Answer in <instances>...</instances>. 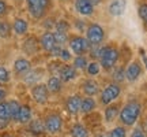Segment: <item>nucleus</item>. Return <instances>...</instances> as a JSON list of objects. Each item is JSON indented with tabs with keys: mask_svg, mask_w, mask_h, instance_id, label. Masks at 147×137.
I'll use <instances>...</instances> for the list:
<instances>
[{
	"mask_svg": "<svg viewBox=\"0 0 147 137\" xmlns=\"http://www.w3.org/2000/svg\"><path fill=\"white\" fill-rule=\"evenodd\" d=\"M142 114V104L138 100H129L123 105L119 114V121L123 126H134Z\"/></svg>",
	"mask_w": 147,
	"mask_h": 137,
	"instance_id": "f257e3e1",
	"label": "nucleus"
},
{
	"mask_svg": "<svg viewBox=\"0 0 147 137\" xmlns=\"http://www.w3.org/2000/svg\"><path fill=\"white\" fill-rule=\"evenodd\" d=\"M119 58H120V51L116 47H113V45L101 47L98 62L104 70H112L113 67H116Z\"/></svg>",
	"mask_w": 147,
	"mask_h": 137,
	"instance_id": "f03ea898",
	"label": "nucleus"
},
{
	"mask_svg": "<svg viewBox=\"0 0 147 137\" xmlns=\"http://www.w3.org/2000/svg\"><path fill=\"white\" fill-rule=\"evenodd\" d=\"M121 95V86L116 82H110L100 92V101L102 105H109L116 101Z\"/></svg>",
	"mask_w": 147,
	"mask_h": 137,
	"instance_id": "7ed1b4c3",
	"label": "nucleus"
},
{
	"mask_svg": "<svg viewBox=\"0 0 147 137\" xmlns=\"http://www.w3.org/2000/svg\"><path fill=\"white\" fill-rule=\"evenodd\" d=\"M44 125H45V132L49 134H57L63 130V116L57 114V112H51L45 116L44 119Z\"/></svg>",
	"mask_w": 147,
	"mask_h": 137,
	"instance_id": "20e7f679",
	"label": "nucleus"
},
{
	"mask_svg": "<svg viewBox=\"0 0 147 137\" xmlns=\"http://www.w3.org/2000/svg\"><path fill=\"white\" fill-rule=\"evenodd\" d=\"M86 40L90 45H101L105 40V30L98 23H91L86 29Z\"/></svg>",
	"mask_w": 147,
	"mask_h": 137,
	"instance_id": "39448f33",
	"label": "nucleus"
},
{
	"mask_svg": "<svg viewBox=\"0 0 147 137\" xmlns=\"http://www.w3.org/2000/svg\"><path fill=\"white\" fill-rule=\"evenodd\" d=\"M68 45H69V51L72 53H75L76 56L79 55H83L89 51L90 44L86 40V37L79 36V34H74L68 38Z\"/></svg>",
	"mask_w": 147,
	"mask_h": 137,
	"instance_id": "423d86ee",
	"label": "nucleus"
},
{
	"mask_svg": "<svg viewBox=\"0 0 147 137\" xmlns=\"http://www.w3.org/2000/svg\"><path fill=\"white\" fill-rule=\"evenodd\" d=\"M26 4L30 15L36 19H40L47 14L49 0H26Z\"/></svg>",
	"mask_w": 147,
	"mask_h": 137,
	"instance_id": "0eeeda50",
	"label": "nucleus"
},
{
	"mask_svg": "<svg viewBox=\"0 0 147 137\" xmlns=\"http://www.w3.org/2000/svg\"><path fill=\"white\" fill-rule=\"evenodd\" d=\"M49 90H48L47 85L45 84H36L34 86H32L30 89V96L32 99L36 101L37 104H47L48 100H49Z\"/></svg>",
	"mask_w": 147,
	"mask_h": 137,
	"instance_id": "6e6552de",
	"label": "nucleus"
},
{
	"mask_svg": "<svg viewBox=\"0 0 147 137\" xmlns=\"http://www.w3.org/2000/svg\"><path fill=\"white\" fill-rule=\"evenodd\" d=\"M142 75V64L138 60H134L125 68V79L128 82H136Z\"/></svg>",
	"mask_w": 147,
	"mask_h": 137,
	"instance_id": "1a4fd4ad",
	"label": "nucleus"
},
{
	"mask_svg": "<svg viewBox=\"0 0 147 137\" xmlns=\"http://www.w3.org/2000/svg\"><path fill=\"white\" fill-rule=\"evenodd\" d=\"M80 88H82V92L86 96H89V97H94V96L100 95V92H101L100 84L94 78L84 79L83 82H82V85H80Z\"/></svg>",
	"mask_w": 147,
	"mask_h": 137,
	"instance_id": "9d476101",
	"label": "nucleus"
},
{
	"mask_svg": "<svg viewBox=\"0 0 147 137\" xmlns=\"http://www.w3.org/2000/svg\"><path fill=\"white\" fill-rule=\"evenodd\" d=\"M80 104H82V96L80 95H69L65 99V110L71 115H76L80 112Z\"/></svg>",
	"mask_w": 147,
	"mask_h": 137,
	"instance_id": "9b49d317",
	"label": "nucleus"
},
{
	"mask_svg": "<svg viewBox=\"0 0 147 137\" xmlns=\"http://www.w3.org/2000/svg\"><path fill=\"white\" fill-rule=\"evenodd\" d=\"M12 67H14V73H15L16 75L23 77L25 74L29 73V71L32 70V62H30L29 59L21 56V58H16L15 60H14Z\"/></svg>",
	"mask_w": 147,
	"mask_h": 137,
	"instance_id": "f8f14e48",
	"label": "nucleus"
},
{
	"mask_svg": "<svg viewBox=\"0 0 147 137\" xmlns=\"http://www.w3.org/2000/svg\"><path fill=\"white\" fill-rule=\"evenodd\" d=\"M57 77L63 82H71V81L78 78V70L74 67L72 64H63L60 71H59Z\"/></svg>",
	"mask_w": 147,
	"mask_h": 137,
	"instance_id": "ddd939ff",
	"label": "nucleus"
},
{
	"mask_svg": "<svg viewBox=\"0 0 147 137\" xmlns=\"http://www.w3.org/2000/svg\"><path fill=\"white\" fill-rule=\"evenodd\" d=\"M75 10L82 16H90L94 12V5L91 0H75Z\"/></svg>",
	"mask_w": 147,
	"mask_h": 137,
	"instance_id": "4468645a",
	"label": "nucleus"
},
{
	"mask_svg": "<svg viewBox=\"0 0 147 137\" xmlns=\"http://www.w3.org/2000/svg\"><path fill=\"white\" fill-rule=\"evenodd\" d=\"M40 45L44 51L47 52H51L53 48L56 47V41H55V36H53V32H44L40 37Z\"/></svg>",
	"mask_w": 147,
	"mask_h": 137,
	"instance_id": "2eb2a0df",
	"label": "nucleus"
},
{
	"mask_svg": "<svg viewBox=\"0 0 147 137\" xmlns=\"http://www.w3.org/2000/svg\"><path fill=\"white\" fill-rule=\"evenodd\" d=\"M127 8V0H112L108 5V11L112 16H121Z\"/></svg>",
	"mask_w": 147,
	"mask_h": 137,
	"instance_id": "dca6fc26",
	"label": "nucleus"
},
{
	"mask_svg": "<svg viewBox=\"0 0 147 137\" xmlns=\"http://www.w3.org/2000/svg\"><path fill=\"white\" fill-rule=\"evenodd\" d=\"M32 119H33L32 107L27 104H22L21 110H19V114H18V118H16V122L21 123V125H29Z\"/></svg>",
	"mask_w": 147,
	"mask_h": 137,
	"instance_id": "f3484780",
	"label": "nucleus"
},
{
	"mask_svg": "<svg viewBox=\"0 0 147 137\" xmlns=\"http://www.w3.org/2000/svg\"><path fill=\"white\" fill-rule=\"evenodd\" d=\"M119 114H120V108L117 104H109L105 107V111H104V121L106 123H112L115 122L117 118H119Z\"/></svg>",
	"mask_w": 147,
	"mask_h": 137,
	"instance_id": "a211bd4d",
	"label": "nucleus"
},
{
	"mask_svg": "<svg viewBox=\"0 0 147 137\" xmlns=\"http://www.w3.org/2000/svg\"><path fill=\"white\" fill-rule=\"evenodd\" d=\"M29 30V22L25 18H15L12 23V32L16 36H25Z\"/></svg>",
	"mask_w": 147,
	"mask_h": 137,
	"instance_id": "6ab92c4d",
	"label": "nucleus"
},
{
	"mask_svg": "<svg viewBox=\"0 0 147 137\" xmlns=\"http://www.w3.org/2000/svg\"><path fill=\"white\" fill-rule=\"evenodd\" d=\"M69 136L71 137H91L90 136V130L84 126L83 123L76 122L69 127Z\"/></svg>",
	"mask_w": 147,
	"mask_h": 137,
	"instance_id": "aec40b11",
	"label": "nucleus"
},
{
	"mask_svg": "<svg viewBox=\"0 0 147 137\" xmlns=\"http://www.w3.org/2000/svg\"><path fill=\"white\" fill-rule=\"evenodd\" d=\"M45 85H47L49 93H60L63 89V81L56 75H51Z\"/></svg>",
	"mask_w": 147,
	"mask_h": 137,
	"instance_id": "412c9836",
	"label": "nucleus"
},
{
	"mask_svg": "<svg viewBox=\"0 0 147 137\" xmlns=\"http://www.w3.org/2000/svg\"><path fill=\"white\" fill-rule=\"evenodd\" d=\"M97 108V101L94 97H82V104H80V114H90Z\"/></svg>",
	"mask_w": 147,
	"mask_h": 137,
	"instance_id": "4be33fe9",
	"label": "nucleus"
},
{
	"mask_svg": "<svg viewBox=\"0 0 147 137\" xmlns=\"http://www.w3.org/2000/svg\"><path fill=\"white\" fill-rule=\"evenodd\" d=\"M42 77V71L40 70H30L29 73H26L22 78H23V82L27 85H30V86H34L36 84H40L38 81L41 79Z\"/></svg>",
	"mask_w": 147,
	"mask_h": 137,
	"instance_id": "5701e85b",
	"label": "nucleus"
},
{
	"mask_svg": "<svg viewBox=\"0 0 147 137\" xmlns=\"http://www.w3.org/2000/svg\"><path fill=\"white\" fill-rule=\"evenodd\" d=\"M38 47H40V42L34 37H29V38H26L23 41V51L27 55H34L38 51Z\"/></svg>",
	"mask_w": 147,
	"mask_h": 137,
	"instance_id": "b1692460",
	"label": "nucleus"
},
{
	"mask_svg": "<svg viewBox=\"0 0 147 137\" xmlns=\"http://www.w3.org/2000/svg\"><path fill=\"white\" fill-rule=\"evenodd\" d=\"M29 129H30V132L33 134H36V136H40L42 133H45V125H44V121L40 119V118H37V119H32L30 123H29Z\"/></svg>",
	"mask_w": 147,
	"mask_h": 137,
	"instance_id": "393cba45",
	"label": "nucleus"
},
{
	"mask_svg": "<svg viewBox=\"0 0 147 137\" xmlns=\"http://www.w3.org/2000/svg\"><path fill=\"white\" fill-rule=\"evenodd\" d=\"M112 79L113 82L120 85V82H124L125 81V68L123 66H116L113 67V71H112Z\"/></svg>",
	"mask_w": 147,
	"mask_h": 137,
	"instance_id": "a878e982",
	"label": "nucleus"
},
{
	"mask_svg": "<svg viewBox=\"0 0 147 137\" xmlns=\"http://www.w3.org/2000/svg\"><path fill=\"white\" fill-rule=\"evenodd\" d=\"M7 101H8V107H10V112H11V121L16 122V118H18V114H19L22 104L18 100H15V99H11V100H7Z\"/></svg>",
	"mask_w": 147,
	"mask_h": 137,
	"instance_id": "bb28decb",
	"label": "nucleus"
},
{
	"mask_svg": "<svg viewBox=\"0 0 147 137\" xmlns=\"http://www.w3.org/2000/svg\"><path fill=\"white\" fill-rule=\"evenodd\" d=\"M0 119L11 122V112H10V107H8V101L7 100L0 103Z\"/></svg>",
	"mask_w": 147,
	"mask_h": 137,
	"instance_id": "cd10ccee",
	"label": "nucleus"
},
{
	"mask_svg": "<svg viewBox=\"0 0 147 137\" xmlns=\"http://www.w3.org/2000/svg\"><path fill=\"white\" fill-rule=\"evenodd\" d=\"M87 64H89V62H87V58H86L84 55H79V56H75V58H74L72 66L76 68V70H86Z\"/></svg>",
	"mask_w": 147,
	"mask_h": 137,
	"instance_id": "c85d7f7f",
	"label": "nucleus"
},
{
	"mask_svg": "<svg viewBox=\"0 0 147 137\" xmlns=\"http://www.w3.org/2000/svg\"><path fill=\"white\" fill-rule=\"evenodd\" d=\"M86 71L89 74L90 77H95V75H98L101 73V64L98 60H93V62H90L87 64V67H86Z\"/></svg>",
	"mask_w": 147,
	"mask_h": 137,
	"instance_id": "c756f323",
	"label": "nucleus"
},
{
	"mask_svg": "<svg viewBox=\"0 0 147 137\" xmlns=\"http://www.w3.org/2000/svg\"><path fill=\"white\" fill-rule=\"evenodd\" d=\"M53 36H55V41H56V45H60L63 47L65 42H68V34L67 33H60V32H53Z\"/></svg>",
	"mask_w": 147,
	"mask_h": 137,
	"instance_id": "7c9ffc66",
	"label": "nucleus"
},
{
	"mask_svg": "<svg viewBox=\"0 0 147 137\" xmlns=\"http://www.w3.org/2000/svg\"><path fill=\"white\" fill-rule=\"evenodd\" d=\"M69 27H71V25H69L65 19H59V21L55 23L56 32H60V33H67L69 30Z\"/></svg>",
	"mask_w": 147,
	"mask_h": 137,
	"instance_id": "2f4dec72",
	"label": "nucleus"
},
{
	"mask_svg": "<svg viewBox=\"0 0 147 137\" xmlns=\"http://www.w3.org/2000/svg\"><path fill=\"white\" fill-rule=\"evenodd\" d=\"M11 81L10 70L4 66H0V84H8Z\"/></svg>",
	"mask_w": 147,
	"mask_h": 137,
	"instance_id": "473e14b6",
	"label": "nucleus"
},
{
	"mask_svg": "<svg viewBox=\"0 0 147 137\" xmlns=\"http://www.w3.org/2000/svg\"><path fill=\"white\" fill-rule=\"evenodd\" d=\"M110 136L112 137H127V132L124 126H116L110 130Z\"/></svg>",
	"mask_w": 147,
	"mask_h": 137,
	"instance_id": "72a5a7b5",
	"label": "nucleus"
},
{
	"mask_svg": "<svg viewBox=\"0 0 147 137\" xmlns=\"http://www.w3.org/2000/svg\"><path fill=\"white\" fill-rule=\"evenodd\" d=\"M138 15L147 25V3H142L138 8Z\"/></svg>",
	"mask_w": 147,
	"mask_h": 137,
	"instance_id": "f704fd0d",
	"label": "nucleus"
},
{
	"mask_svg": "<svg viewBox=\"0 0 147 137\" xmlns=\"http://www.w3.org/2000/svg\"><path fill=\"white\" fill-rule=\"evenodd\" d=\"M71 58H72V53H71V51H69V49L63 48V49H61V52H60L59 59H60L61 62H69V60H71Z\"/></svg>",
	"mask_w": 147,
	"mask_h": 137,
	"instance_id": "c9c22d12",
	"label": "nucleus"
},
{
	"mask_svg": "<svg viewBox=\"0 0 147 137\" xmlns=\"http://www.w3.org/2000/svg\"><path fill=\"white\" fill-rule=\"evenodd\" d=\"M10 32H11V26L7 22H3L1 23V29H0V37H3V38L8 37L10 36Z\"/></svg>",
	"mask_w": 147,
	"mask_h": 137,
	"instance_id": "e433bc0d",
	"label": "nucleus"
},
{
	"mask_svg": "<svg viewBox=\"0 0 147 137\" xmlns=\"http://www.w3.org/2000/svg\"><path fill=\"white\" fill-rule=\"evenodd\" d=\"M131 137H146V133L142 127H135L131 133Z\"/></svg>",
	"mask_w": 147,
	"mask_h": 137,
	"instance_id": "4c0bfd02",
	"label": "nucleus"
},
{
	"mask_svg": "<svg viewBox=\"0 0 147 137\" xmlns=\"http://www.w3.org/2000/svg\"><path fill=\"white\" fill-rule=\"evenodd\" d=\"M7 11H8V5L5 3L4 0H0V18L1 16H4L7 14Z\"/></svg>",
	"mask_w": 147,
	"mask_h": 137,
	"instance_id": "58836bf2",
	"label": "nucleus"
},
{
	"mask_svg": "<svg viewBox=\"0 0 147 137\" xmlns=\"http://www.w3.org/2000/svg\"><path fill=\"white\" fill-rule=\"evenodd\" d=\"M61 49H63V47L56 45V47L53 48V49L49 53H51V56H53V58H59V56H60V52H61Z\"/></svg>",
	"mask_w": 147,
	"mask_h": 137,
	"instance_id": "ea45409f",
	"label": "nucleus"
},
{
	"mask_svg": "<svg viewBox=\"0 0 147 137\" xmlns=\"http://www.w3.org/2000/svg\"><path fill=\"white\" fill-rule=\"evenodd\" d=\"M75 26H76V29H78L79 32H83L84 27H86V23L83 21H80V19H76L75 21Z\"/></svg>",
	"mask_w": 147,
	"mask_h": 137,
	"instance_id": "a19ab883",
	"label": "nucleus"
},
{
	"mask_svg": "<svg viewBox=\"0 0 147 137\" xmlns=\"http://www.w3.org/2000/svg\"><path fill=\"white\" fill-rule=\"evenodd\" d=\"M5 97H7V90L3 89V88H0V103H1V101H4Z\"/></svg>",
	"mask_w": 147,
	"mask_h": 137,
	"instance_id": "79ce46f5",
	"label": "nucleus"
},
{
	"mask_svg": "<svg viewBox=\"0 0 147 137\" xmlns=\"http://www.w3.org/2000/svg\"><path fill=\"white\" fill-rule=\"evenodd\" d=\"M139 51H140V56H142L143 62H144V66H146V68H147V55H146V52H144V49H143V48H140Z\"/></svg>",
	"mask_w": 147,
	"mask_h": 137,
	"instance_id": "37998d69",
	"label": "nucleus"
},
{
	"mask_svg": "<svg viewBox=\"0 0 147 137\" xmlns=\"http://www.w3.org/2000/svg\"><path fill=\"white\" fill-rule=\"evenodd\" d=\"M8 125H10V122L1 121V119H0V130H4V129H5L7 126H8Z\"/></svg>",
	"mask_w": 147,
	"mask_h": 137,
	"instance_id": "c03bdc74",
	"label": "nucleus"
},
{
	"mask_svg": "<svg viewBox=\"0 0 147 137\" xmlns=\"http://www.w3.org/2000/svg\"><path fill=\"white\" fill-rule=\"evenodd\" d=\"M97 137H112V136H110V132H101Z\"/></svg>",
	"mask_w": 147,
	"mask_h": 137,
	"instance_id": "a18cd8bd",
	"label": "nucleus"
},
{
	"mask_svg": "<svg viewBox=\"0 0 147 137\" xmlns=\"http://www.w3.org/2000/svg\"><path fill=\"white\" fill-rule=\"evenodd\" d=\"M1 23H3V21H0V29H1Z\"/></svg>",
	"mask_w": 147,
	"mask_h": 137,
	"instance_id": "49530a36",
	"label": "nucleus"
},
{
	"mask_svg": "<svg viewBox=\"0 0 147 137\" xmlns=\"http://www.w3.org/2000/svg\"><path fill=\"white\" fill-rule=\"evenodd\" d=\"M15 1H18V3H21V1H22V0H15Z\"/></svg>",
	"mask_w": 147,
	"mask_h": 137,
	"instance_id": "de8ad7c7",
	"label": "nucleus"
}]
</instances>
